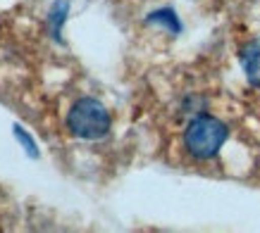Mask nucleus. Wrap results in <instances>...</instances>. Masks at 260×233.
I'll return each instance as SVG.
<instances>
[{"label": "nucleus", "mask_w": 260, "mask_h": 233, "mask_svg": "<svg viewBox=\"0 0 260 233\" xmlns=\"http://www.w3.org/2000/svg\"><path fill=\"white\" fill-rule=\"evenodd\" d=\"M227 126L217 116L201 114L191 119V124L184 131V145L196 160H210L217 155V150L227 140Z\"/></svg>", "instance_id": "nucleus-1"}, {"label": "nucleus", "mask_w": 260, "mask_h": 233, "mask_svg": "<svg viewBox=\"0 0 260 233\" xmlns=\"http://www.w3.org/2000/svg\"><path fill=\"white\" fill-rule=\"evenodd\" d=\"M67 126L77 138L98 140L110 131V114L95 98H81L72 105L67 114Z\"/></svg>", "instance_id": "nucleus-2"}, {"label": "nucleus", "mask_w": 260, "mask_h": 233, "mask_svg": "<svg viewBox=\"0 0 260 233\" xmlns=\"http://www.w3.org/2000/svg\"><path fill=\"white\" fill-rule=\"evenodd\" d=\"M241 64H244L246 79H248L253 86L260 88V43H251L248 48H244Z\"/></svg>", "instance_id": "nucleus-3"}]
</instances>
